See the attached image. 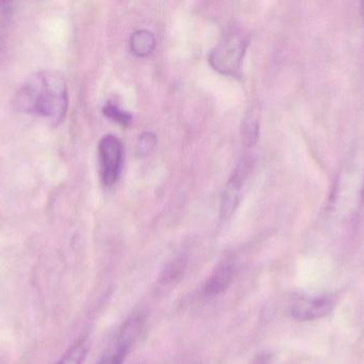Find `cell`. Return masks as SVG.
I'll return each instance as SVG.
<instances>
[{"label":"cell","instance_id":"cell-14","mask_svg":"<svg viewBox=\"0 0 364 364\" xmlns=\"http://www.w3.org/2000/svg\"><path fill=\"white\" fill-rule=\"evenodd\" d=\"M157 145V138L153 132H144L141 135L136 143V153L139 157H144L149 155Z\"/></svg>","mask_w":364,"mask_h":364},{"label":"cell","instance_id":"cell-9","mask_svg":"<svg viewBox=\"0 0 364 364\" xmlns=\"http://www.w3.org/2000/svg\"><path fill=\"white\" fill-rule=\"evenodd\" d=\"M155 47V36L149 30H136L130 38V49L136 57H147L153 53Z\"/></svg>","mask_w":364,"mask_h":364},{"label":"cell","instance_id":"cell-3","mask_svg":"<svg viewBox=\"0 0 364 364\" xmlns=\"http://www.w3.org/2000/svg\"><path fill=\"white\" fill-rule=\"evenodd\" d=\"M247 41L237 32L225 34L220 42L210 51V66L226 76H239L245 55Z\"/></svg>","mask_w":364,"mask_h":364},{"label":"cell","instance_id":"cell-16","mask_svg":"<svg viewBox=\"0 0 364 364\" xmlns=\"http://www.w3.org/2000/svg\"><path fill=\"white\" fill-rule=\"evenodd\" d=\"M252 364H275V358L271 353H260L257 355Z\"/></svg>","mask_w":364,"mask_h":364},{"label":"cell","instance_id":"cell-11","mask_svg":"<svg viewBox=\"0 0 364 364\" xmlns=\"http://www.w3.org/2000/svg\"><path fill=\"white\" fill-rule=\"evenodd\" d=\"M186 269V259L182 258V256L174 259V260L171 261L168 265H166L164 271L160 274L158 284H159V286H164V288L172 286L173 284L175 286V284L181 281V278L183 277Z\"/></svg>","mask_w":364,"mask_h":364},{"label":"cell","instance_id":"cell-4","mask_svg":"<svg viewBox=\"0 0 364 364\" xmlns=\"http://www.w3.org/2000/svg\"><path fill=\"white\" fill-rule=\"evenodd\" d=\"M335 306L336 299L331 295H304L293 299L289 314L299 322H309L328 316Z\"/></svg>","mask_w":364,"mask_h":364},{"label":"cell","instance_id":"cell-17","mask_svg":"<svg viewBox=\"0 0 364 364\" xmlns=\"http://www.w3.org/2000/svg\"><path fill=\"white\" fill-rule=\"evenodd\" d=\"M360 13L361 17H363V21L364 24V1L360 2Z\"/></svg>","mask_w":364,"mask_h":364},{"label":"cell","instance_id":"cell-2","mask_svg":"<svg viewBox=\"0 0 364 364\" xmlns=\"http://www.w3.org/2000/svg\"><path fill=\"white\" fill-rule=\"evenodd\" d=\"M364 168L357 155L348 158L340 171L327 205L329 217L340 224L350 222L356 216L363 201Z\"/></svg>","mask_w":364,"mask_h":364},{"label":"cell","instance_id":"cell-12","mask_svg":"<svg viewBox=\"0 0 364 364\" xmlns=\"http://www.w3.org/2000/svg\"><path fill=\"white\" fill-rule=\"evenodd\" d=\"M87 350L89 346L87 341L85 339L79 340L55 364H82L87 358Z\"/></svg>","mask_w":364,"mask_h":364},{"label":"cell","instance_id":"cell-10","mask_svg":"<svg viewBox=\"0 0 364 364\" xmlns=\"http://www.w3.org/2000/svg\"><path fill=\"white\" fill-rule=\"evenodd\" d=\"M242 139L247 147L257 142L259 134V109L256 105L250 107L242 122Z\"/></svg>","mask_w":364,"mask_h":364},{"label":"cell","instance_id":"cell-5","mask_svg":"<svg viewBox=\"0 0 364 364\" xmlns=\"http://www.w3.org/2000/svg\"><path fill=\"white\" fill-rule=\"evenodd\" d=\"M98 153L102 183L106 186H112L121 175L123 145L117 137L108 135L100 140Z\"/></svg>","mask_w":364,"mask_h":364},{"label":"cell","instance_id":"cell-13","mask_svg":"<svg viewBox=\"0 0 364 364\" xmlns=\"http://www.w3.org/2000/svg\"><path fill=\"white\" fill-rule=\"evenodd\" d=\"M104 115L124 126L129 125L132 121V115L130 113L122 110L117 105L110 104V103L104 107Z\"/></svg>","mask_w":364,"mask_h":364},{"label":"cell","instance_id":"cell-8","mask_svg":"<svg viewBox=\"0 0 364 364\" xmlns=\"http://www.w3.org/2000/svg\"><path fill=\"white\" fill-rule=\"evenodd\" d=\"M144 318L140 314L130 316L119 329L115 337L114 344L111 348L127 356L128 353L140 339L141 333L144 328Z\"/></svg>","mask_w":364,"mask_h":364},{"label":"cell","instance_id":"cell-1","mask_svg":"<svg viewBox=\"0 0 364 364\" xmlns=\"http://www.w3.org/2000/svg\"><path fill=\"white\" fill-rule=\"evenodd\" d=\"M17 110L38 115L53 124L65 117L68 89L63 77L53 71H42L28 77L15 95Z\"/></svg>","mask_w":364,"mask_h":364},{"label":"cell","instance_id":"cell-15","mask_svg":"<svg viewBox=\"0 0 364 364\" xmlns=\"http://www.w3.org/2000/svg\"><path fill=\"white\" fill-rule=\"evenodd\" d=\"M125 358V355L121 354V353L110 348V350L96 364H124Z\"/></svg>","mask_w":364,"mask_h":364},{"label":"cell","instance_id":"cell-7","mask_svg":"<svg viewBox=\"0 0 364 364\" xmlns=\"http://www.w3.org/2000/svg\"><path fill=\"white\" fill-rule=\"evenodd\" d=\"M237 267L235 261L227 259L214 269L203 286V294L207 297L218 296L224 293L235 280Z\"/></svg>","mask_w":364,"mask_h":364},{"label":"cell","instance_id":"cell-6","mask_svg":"<svg viewBox=\"0 0 364 364\" xmlns=\"http://www.w3.org/2000/svg\"><path fill=\"white\" fill-rule=\"evenodd\" d=\"M250 171V160L244 158L233 171L225 187L220 202V219L227 220L235 214L243 194L246 179Z\"/></svg>","mask_w":364,"mask_h":364}]
</instances>
